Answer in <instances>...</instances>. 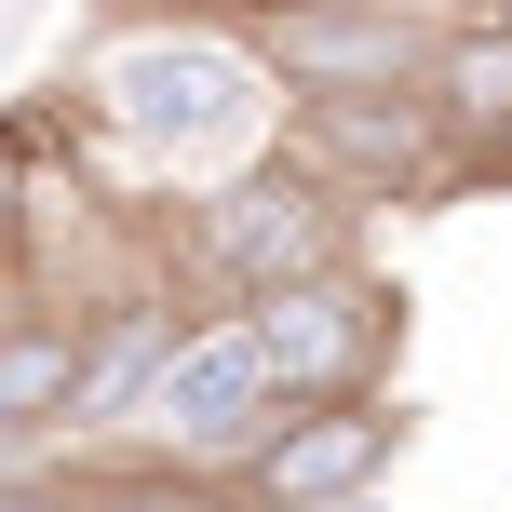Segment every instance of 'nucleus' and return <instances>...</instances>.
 I'll use <instances>...</instances> for the list:
<instances>
[{
	"label": "nucleus",
	"mask_w": 512,
	"mask_h": 512,
	"mask_svg": "<svg viewBox=\"0 0 512 512\" xmlns=\"http://www.w3.org/2000/svg\"><path fill=\"white\" fill-rule=\"evenodd\" d=\"M81 95H95V122L122 135L149 176H176V189L243 176V162L270 149V122H283L270 68L243 54V27H189V14H108V41L81 54Z\"/></svg>",
	"instance_id": "1"
},
{
	"label": "nucleus",
	"mask_w": 512,
	"mask_h": 512,
	"mask_svg": "<svg viewBox=\"0 0 512 512\" xmlns=\"http://www.w3.org/2000/svg\"><path fill=\"white\" fill-rule=\"evenodd\" d=\"M176 283L203 310H243V297H270V283H310V270H351V203H337L324 176H297L283 149H256L243 176H203L189 189V216H176Z\"/></svg>",
	"instance_id": "2"
},
{
	"label": "nucleus",
	"mask_w": 512,
	"mask_h": 512,
	"mask_svg": "<svg viewBox=\"0 0 512 512\" xmlns=\"http://www.w3.org/2000/svg\"><path fill=\"white\" fill-rule=\"evenodd\" d=\"M270 149L297 162V176H324L337 203H432L445 176H472V149L445 135L432 81H391V95H283Z\"/></svg>",
	"instance_id": "3"
},
{
	"label": "nucleus",
	"mask_w": 512,
	"mask_h": 512,
	"mask_svg": "<svg viewBox=\"0 0 512 512\" xmlns=\"http://www.w3.org/2000/svg\"><path fill=\"white\" fill-rule=\"evenodd\" d=\"M418 418L391 405V391H310V405H270V432L243 445L216 486L243 512H364L391 486V459H405Z\"/></svg>",
	"instance_id": "4"
},
{
	"label": "nucleus",
	"mask_w": 512,
	"mask_h": 512,
	"mask_svg": "<svg viewBox=\"0 0 512 512\" xmlns=\"http://www.w3.org/2000/svg\"><path fill=\"white\" fill-rule=\"evenodd\" d=\"M243 337H256V364H270L283 405H310V391H391V351H405V283H378V270L351 256V270H310V283L243 297Z\"/></svg>",
	"instance_id": "5"
},
{
	"label": "nucleus",
	"mask_w": 512,
	"mask_h": 512,
	"mask_svg": "<svg viewBox=\"0 0 512 512\" xmlns=\"http://www.w3.org/2000/svg\"><path fill=\"white\" fill-rule=\"evenodd\" d=\"M270 364H256V337H243V310H189V337L162 351V378L135 391V418H122V445L135 459H162V472H230L256 432H270Z\"/></svg>",
	"instance_id": "6"
},
{
	"label": "nucleus",
	"mask_w": 512,
	"mask_h": 512,
	"mask_svg": "<svg viewBox=\"0 0 512 512\" xmlns=\"http://www.w3.org/2000/svg\"><path fill=\"white\" fill-rule=\"evenodd\" d=\"M432 14L405 0H270L243 27V54L270 68V95H391V81H432Z\"/></svg>",
	"instance_id": "7"
},
{
	"label": "nucleus",
	"mask_w": 512,
	"mask_h": 512,
	"mask_svg": "<svg viewBox=\"0 0 512 512\" xmlns=\"http://www.w3.org/2000/svg\"><path fill=\"white\" fill-rule=\"evenodd\" d=\"M81 310V364H68V445L95 459V445H122V418H135V391L162 378V351L189 337V283H176V256H162L149 283H108V297H68Z\"/></svg>",
	"instance_id": "8"
},
{
	"label": "nucleus",
	"mask_w": 512,
	"mask_h": 512,
	"mask_svg": "<svg viewBox=\"0 0 512 512\" xmlns=\"http://www.w3.org/2000/svg\"><path fill=\"white\" fill-rule=\"evenodd\" d=\"M81 310H0V432H68Z\"/></svg>",
	"instance_id": "9"
},
{
	"label": "nucleus",
	"mask_w": 512,
	"mask_h": 512,
	"mask_svg": "<svg viewBox=\"0 0 512 512\" xmlns=\"http://www.w3.org/2000/svg\"><path fill=\"white\" fill-rule=\"evenodd\" d=\"M27 216H41V176L14 162V135H0V270L27 256Z\"/></svg>",
	"instance_id": "10"
},
{
	"label": "nucleus",
	"mask_w": 512,
	"mask_h": 512,
	"mask_svg": "<svg viewBox=\"0 0 512 512\" xmlns=\"http://www.w3.org/2000/svg\"><path fill=\"white\" fill-rule=\"evenodd\" d=\"M405 14H432V27H486V14H512V0H405Z\"/></svg>",
	"instance_id": "11"
},
{
	"label": "nucleus",
	"mask_w": 512,
	"mask_h": 512,
	"mask_svg": "<svg viewBox=\"0 0 512 512\" xmlns=\"http://www.w3.org/2000/svg\"><path fill=\"white\" fill-rule=\"evenodd\" d=\"M108 14H162V0H108Z\"/></svg>",
	"instance_id": "12"
}]
</instances>
